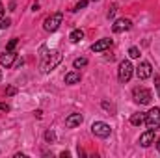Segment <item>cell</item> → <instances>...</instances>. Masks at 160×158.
<instances>
[{"label": "cell", "instance_id": "1", "mask_svg": "<svg viewBox=\"0 0 160 158\" xmlns=\"http://www.w3.org/2000/svg\"><path fill=\"white\" fill-rule=\"evenodd\" d=\"M60 62H62V54H60L58 50H52V52L45 54V60H43V63H41V73H43V75L50 73L52 69H56V67L60 65Z\"/></svg>", "mask_w": 160, "mask_h": 158}, {"label": "cell", "instance_id": "2", "mask_svg": "<svg viewBox=\"0 0 160 158\" xmlns=\"http://www.w3.org/2000/svg\"><path fill=\"white\" fill-rule=\"evenodd\" d=\"M132 97H134V101H136L138 104H149V102H151V99H153V93H151L147 87L138 86V87H134Z\"/></svg>", "mask_w": 160, "mask_h": 158}, {"label": "cell", "instance_id": "3", "mask_svg": "<svg viewBox=\"0 0 160 158\" xmlns=\"http://www.w3.org/2000/svg\"><path fill=\"white\" fill-rule=\"evenodd\" d=\"M145 126L149 130H157L160 128V108H153L145 114Z\"/></svg>", "mask_w": 160, "mask_h": 158}, {"label": "cell", "instance_id": "4", "mask_svg": "<svg viewBox=\"0 0 160 158\" xmlns=\"http://www.w3.org/2000/svg\"><path fill=\"white\" fill-rule=\"evenodd\" d=\"M62 21H63V15H62V13H54V15H50V17H47V19H45L43 28H45L47 32H56V30L60 28Z\"/></svg>", "mask_w": 160, "mask_h": 158}, {"label": "cell", "instance_id": "5", "mask_svg": "<svg viewBox=\"0 0 160 158\" xmlns=\"http://www.w3.org/2000/svg\"><path fill=\"white\" fill-rule=\"evenodd\" d=\"M91 132H93L97 138H108L110 132H112V128H110V125L104 123V121H95V123L91 125Z\"/></svg>", "mask_w": 160, "mask_h": 158}, {"label": "cell", "instance_id": "6", "mask_svg": "<svg viewBox=\"0 0 160 158\" xmlns=\"http://www.w3.org/2000/svg\"><path fill=\"white\" fill-rule=\"evenodd\" d=\"M132 73H134V67H132V63L128 62V60H123L119 63V82H128L130 77H132Z\"/></svg>", "mask_w": 160, "mask_h": 158}, {"label": "cell", "instance_id": "7", "mask_svg": "<svg viewBox=\"0 0 160 158\" xmlns=\"http://www.w3.org/2000/svg\"><path fill=\"white\" fill-rule=\"evenodd\" d=\"M153 75V67L149 62H140V65L136 67V77L140 80H147L149 77Z\"/></svg>", "mask_w": 160, "mask_h": 158}, {"label": "cell", "instance_id": "8", "mask_svg": "<svg viewBox=\"0 0 160 158\" xmlns=\"http://www.w3.org/2000/svg\"><path fill=\"white\" fill-rule=\"evenodd\" d=\"M132 28V21L130 19H118L116 22H114V26H112V30L116 32V34H121V32H127V30H130Z\"/></svg>", "mask_w": 160, "mask_h": 158}, {"label": "cell", "instance_id": "9", "mask_svg": "<svg viewBox=\"0 0 160 158\" xmlns=\"http://www.w3.org/2000/svg\"><path fill=\"white\" fill-rule=\"evenodd\" d=\"M15 60H17V54L13 50H6L4 54H0V65H4V67H13Z\"/></svg>", "mask_w": 160, "mask_h": 158}, {"label": "cell", "instance_id": "10", "mask_svg": "<svg viewBox=\"0 0 160 158\" xmlns=\"http://www.w3.org/2000/svg\"><path fill=\"white\" fill-rule=\"evenodd\" d=\"M112 47V39H108V37H102V39L95 41L93 45H91V50L93 52H104L106 48H110Z\"/></svg>", "mask_w": 160, "mask_h": 158}, {"label": "cell", "instance_id": "11", "mask_svg": "<svg viewBox=\"0 0 160 158\" xmlns=\"http://www.w3.org/2000/svg\"><path fill=\"white\" fill-rule=\"evenodd\" d=\"M151 143H155V130H147L140 136V145L142 147H149Z\"/></svg>", "mask_w": 160, "mask_h": 158}, {"label": "cell", "instance_id": "12", "mask_svg": "<svg viewBox=\"0 0 160 158\" xmlns=\"http://www.w3.org/2000/svg\"><path fill=\"white\" fill-rule=\"evenodd\" d=\"M82 121H84V117L80 114H71V116L65 117V126L67 128H75V126H78Z\"/></svg>", "mask_w": 160, "mask_h": 158}, {"label": "cell", "instance_id": "13", "mask_svg": "<svg viewBox=\"0 0 160 158\" xmlns=\"http://www.w3.org/2000/svg\"><path fill=\"white\" fill-rule=\"evenodd\" d=\"M80 82V73L78 71H71L65 75V84H78Z\"/></svg>", "mask_w": 160, "mask_h": 158}, {"label": "cell", "instance_id": "14", "mask_svg": "<svg viewBox=\"0 0 160 158\" xmlns=\"http://www.w3.org/2000/svg\"><path fill=\"white\" fill-rule=\"evenodd\" d=\"M145 123V114H132V117H130V125H134V126H140V125H143Z\"/></svg>", "mask_w": 160, "mask_h": 158}, {"label": "cell", "instance_id": "15", "mask_svg": "<svg viewBox=\"0 0 160 158\" xmlns=\"http://www.w3.org/2000/svg\"><path fill=\"white\" fill-rule=\"evenodd\" d=\"M84 39V32L82 30H73L71 32V36H69V41L71 43H78V41Z\"/></svg>", "mask_w": 160, "mask_h": 158}, {"label": "cell", "instance_id": "16", "mask_svg": "<svg viewBox=\"0 0 160 158\" xmlns=\"http://www.w3.org/2000/svg\"><path fill=\"white\" fill-rule=\"evenodd\" d=\"M86 65H88V58H77V60L73 62V67H75V69L86 67Z\"/></svg>", "mask_w": 160, "mask_h": 158}, {"label": "cell", "instance_id": "17", "mask_svg": "<svg viewBox=\"0 0 160 158\" xmlns=\"http://www.w3.org/2000/svg\"><path fill=\"white\" fill-rule=\"evenodd\" d=\"M128 58H140V48L138 47H130L128 48Z\"/></svg>", "mask_w": 160, "mask_h": 158}, {"label": "cell", "instance_id": "18", "mask_svg": "<svg viewBox=\"0 0 160 158\" xmlns=\"http://www.w3.org/2000/svg\"><path fill=\"white\" fill-rule=\"evenodd\" d=\"M17 43H19V39H17V37H13V39H11L9 43H8V47H6V50H13V48L17 47Z\"/></svg>", "mask_w": 160, "mask_h": 158}, {"label": "cell", "instance_id": "19", "mask_svg": "<svg viewBox=\"0 0 160 158\" xmlns=\"http://www.w3.org/2000/svg\"><path fill=\"white\" fill-rule=\"evenodd\" d=\"M86 6H88V0H78L77 6H75V11H78V9H82V7H86Z\"/></svg>", "mask_w": 160, "mask_h": 158}, {"label": "cell", "instance_id": "20", "mask_svg": "<svg viewBox=\"0 0 160 158\" xmlns=\"http://www.w3.org/2000/svg\"><path fill=\"white\" fill-rule=\"evenodd\" d=\"M54 138H56V136H54L52 130H47V132H45V140H47V141H54Z\"/></svg>", "mask_w": 160, "mask_h": 158}, {"label": "cell", "instance_id": "21", "mask_svg": "<svg viewBox=\"0 0 160 158\" xmlns=\"http://www.w3.org/2000/svg\"><path fill=\"white\" fill-rule=\"evenodd\" d=\"M11 24V21L9 19H0V28H8Z\"/></svg>", "mask_w": 160, "mask_h": 158}, {"label": "cell", "instance_id": "22", "mask_svg": "<svg viewBox=\"0 0 160 158\" xmlns=\"http://www.w3.org/2000/svg\"><path fill=\"white\" fill-rule=\"evenodd\" d=\"M155 87H157V93L160 97V77H155Z\"/></svg>", "mask_w": 160, "mask_h": 158}, {"label": "cell", "instance_id": "23", "mask_svg": "<svg viewBox=\"0 0 160 158\" xmlns=\"http://www.w3.org/2000/svg\"><path fill=\"white\" fill-rule=\"evenodd\" d=\"M6 95H15V87H8L6 89Z\"/></svg>", "mask_w": 160, "mask_h": 158}, {"label": "cell", "instance_id": "24", "mask_svg": "<svg viewBox=\"0 0 160 158\" xmlns=\"http://www.w3.org/2000/svg\"><path fill=\"white\" fill-rule=\"evenodd\" d=\"M114 15H116V7H112V9H110V11H108V19H112V17H114Z\"/></svg>", "mask_w": 160, "mask_h": 158}, {"label": "cell", "instance_id": "25", "mask_svg": "<svg viewBox=\"0 0 160 158\" xmlns=\"http://www.w3.org/2000/svg\"><path fill=\"white\" fill-rule=\"evenodd\" d=\"M0 110H2V112H8V110H9V106H8V104H0Z\"/></svg>", "mask_w": 160, "mask_h": 158}, {"label": "cell", "instance_id": "26", "mask_svg": "<svg viewBox=\"0 0 160 158\" xmlns=\"http://www.w3.org/2000/svg\"><path fill=\"white\" fill-rule=\"evenodd\" d=\"M4 17V6H2V2H0V19Z\"/></svg>", "mask_w": 160, "mask_h": 158}, {"label": "cell", "instance_id": "27", "mask_svg": "<svg viewBox=\"0 0 160 158\" xmlns=\"http://www.w3.org/2000/svg\"><path fill=\"white\" fill-rule=\"evenodd\" d=\"M157 149H158V151H160V138H158V140H157Z\"/></svg>", "mask_w": 160, "mask_h": 158}, {"label": "cell", "instance_id": "28", "mask_svg": "<svg viewBox=\"0 0 160 158\" xmlns=\"http://www.w3.org/2000/svg\"><path fill=\"white\" fill-rule=\"evenodd\" d=\"M0 78H2V71H0Z\"/></svg>", "mask_w": 160, "mask_h": 158}, {"label": "cell", "instance_id": "29", "mask_svg": "<svg viewBox=\"0 0 160 158\" xmlns=\"http://www.w3.org/2000/svg\"><path fill=\"white\" fill-rule=\"evenodd\" d=\"M93 2H97V0H93Z\"/></svg>", "mask_w": 160, "mask_h": 158}]
</instances>
